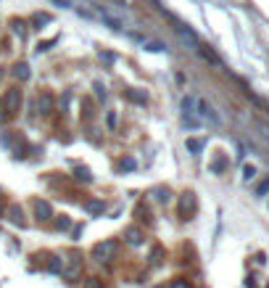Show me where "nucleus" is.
<instances>
[{
  "label": "nucleus",
  "instance_id": "1",
  "mask_svg": "<svg viewBox=\"0 0 269 288\" xmlns=\"http://www.w3.org/2000/svg\"><path fill=\"white\" fill-rule=\"evenodd\" d=\"M90 254H93V259L98 264H114L121 254V241L119 238H106L101 244H95Z\"/></svg>",
  "mask_w": 269,
  "mask_h": 288
},
{
  "label": "nucleus",
  "instance_id": "2",
  "mask_svg": "<svg viewBox=\"0 0 269 288\" xmlns=\"http://www.w3.org/2000/svg\"><path fill=\"white\" fill-rule=\"evenodd\" d=\"M82 270H84V256L82 251H77V248H69L64 251V280L66 283H77V280L82 278Z\"/></svg>",
  "mask_w": 269,
  "mask_h": 288
},
{
  "label": "nucleus",
  "instance_id": "3",
  "mask_svg": "<svg viewBox=\"0 0 269 288\" xmlns=\"http://www.w3.org/2000/svg\"><path fill=\"white\" fill-rule=\"evenodd\" d=\"M177 214H180V219H193L198 214V199L193 191H185L180 196V209H177Z\"/></svg>",
  "mask_w": 269,
  "mask_h": 288
},
{
  "label": "nucleus",
  "instance_id": "4",
  "mask_svg": "<svg viewBox=\"0 0 269 288\" xmlns=\"http://www.w3.org/2000/svg\"><path fill=\"white\" fill-rule=\"evenodd\" d=\"M32 209H35L37 222H50V219L56 217V211H53V206H50L45 199H35V201H32Z\"/></svg>",
  "mask_w": 269,
  "mask_h": 288
},
{
  "label": "nucleus",
  "instance_id": "5",
  "mask_svg": "<svg viewBox=\"0 0 269 288\" xmlns=\"http://www.w3.org/2000/svg\"><path fill=\"white\" fill-rule=\"evenodd\" d=\"M124 244L127 246H143L145 244V227L129 225L127 230H124Z\"/></svg>",
  "mask_w": 269,
  "mask_h": 288
},
{
  "label": "nucleus",
  "instance_id": "6",
  "mask_svg": "<svg viewBox=\"0 0 269 288\" xmlns=\"http://www.w3.org/2000/svg\"><path fill=\"white\" fill-rule=\"evenodd\" d=\"M45 262H42V267L50 272V275H61L64 272V254H48L45 251Z\"/></svg>",
  "mask_w": 269,
  "mask_h": 288
},
{
  "label": "nucleus",
  "instance_id": "7",
  "mask_svg": "<svg viewBox=\"0 0 269 288\" xmlns=\"http://www.w3.org/2000/svg\"><path fill=\"white\" fill-rule=\"evenodd\" d=\"M5 114H16L19 106H21V90L19 87H11L8 93H5Z\"/></svg>",
  "mask_w": 269,
  "mask_h": 288
},
{
  "label": "nucleus",
  "instance_id": "8",
  "mask_svg": "<svg viewBox=\"0 0 269 288\" xmlns=\"http://www.w3.org/2000/svg\"><path fill=\"white\" fill-rule=\"evenodd\" d=\"M82 209L87 211V214H93V217H101L106 211V201H101V199H84L82 201Z\"/></svg>",
  "mask_w": 269,
  "mask_h": 288
},
{
  "label": "nucleus",
  "instance_id": "9",
  "mask_svg": "<svg viewBox=\"0 0 269 288\" xmlns=\"http://www.w3.org/2000/svg\"><path fill=\"white\" fill-rule=\"evenodd\" d=\"M198 111H201V117H203V119H209L211 124H219V122H222V119H219V114L214 111V109H211V106L206 103V101H198Z\"/></svg>",
  "mask_w": 269,
  "mask_h": 288
},
{
  "label": "nucleus",
  "instance_id": "10",
  "mask_svg": "<svg viewBox=\"0 0 269 288\" xmlns=\"http://www.w3.org/2000/svg\"><path fill=\"white\" fill-rule=\"evenodd\" d=\"M37 111L40 114H50L53 111V95L50 93H42L40 98H37Z\"/></svg>",
  "mask_w": 269,
  "mask_h": 288
},
{
  "label": "nucleus",
  "instance_id": "11",
  "mask_svg": "<svg viewBox=\"0 0 269 288\" xmlns=\"http://www.w3.org/2000/svg\"><path fill=\"white\" fill-rule=\"evenodd\" d=\"M8 219L13 225H19V227H24L27 225V219H24V211H21V206H8Z\"/></svg>",
  "mask_w": 269,
  "mask_h": 288
},
{
  "label": "nucleus",
  "instance_id": "12",
  "mask_svg": "<svg viewBox=\"0 0 269 288\" xmlns=\"http://www.w3.org/2000/svg\"><path fill=\"white\" fill-rule=\"evenodd\" d=\"M82 288H109V283H106L103 278H98V275H90V278H84Z\"/></svg>",
  "mask_w": 269,
  "mask_h": 288
},
{
  "label": "nucleus",
  "instance_id": "13",
  "mask_svg": "<svg viewBox=\"0 0 269 288\" xmlns=\"http://www.w3.org/2000/svg\"><path fill=\"white\" fill-rule=\"evenodd\" d=\"M148 259H151V267H158V264L164 262V248H161V246H153V251H151Z\"/></svg>",
  "mask_w": 269,
  "mask_h": 288
},
{
  "label": "nucleus",
  "instance_id": "14",
  "mask_svg": "<svg viewBox=\"0 0 269 288\" xmlns=\"http://www.w3.org/2000/svg\"><path fill=\"white\" fill-rule=\"evenodd\" d=\"M135 214H137V219H140V222H145V225H151V222H153V219H151V211H148V206H143V204L135 209Z\"/></svg>",
  "mask_w": 269,
  "mask_h": 288
},
{
  "label": "nucleus",
  "instance_id": "15",
  "mask_svg": "<svg viewBox=\"0 0 269 288\" xmlns=\"http://www.w3.org/2000/svg\"><path fill=\"white\" fill-rule=\"evenodd\" d=\"M169 196H172V193H169V188H153V199H156L158 204H166Z\"/></svg>",
  "mask_w": 269,
  "mask_h": 288
},
{
  "label": "nucleus",
  "instance_id": "16",
  "mask_svg": "<svg viewBox=\"0 0 269 288\" xmlns=\"http://www.w3.org/2000/svg\"><path fill=\"white\" fill-rule=\"evenodd\" d=\"M72 227V217L69 214H61V217H56V230L61 233V230H69Z\"/></svg>",
  "mask_w": 269,
  "mask_h": 288
},
{
  "label": "nucleus",
  "instance_id": "17",
  "mask_svg": "<svg viewBox=\"0 0 269 288\" xmlns=\"http://www.w3.org/2000/svg\"><path fill=\"white\" fill-rule=\"evenodd\" d=\"M169 288H195V286H193V280H188V278H172Z\"/></svg>",
  "mask_w": 269,
  "mask_h": 288
},
{
  "label": "nucleus",
  "instance_id": "18",
  "mask_svg": "<svg viewBox=\"0 0 269 288\" xmlns=\"http://www.w3.org/2000/svg\"><path fill=\"white\" fill-rule=\"evenodd\" d=\"M253 177H256V166H253V164H245V166H243V180H245V183H251Z\"/></svg>",
  "mask_w": 269,
  "mask_h": 288
},
{
  "label": "nucleus",
  "instance_id": "19",
  "mask_svg": "<svg viewBox=\"0 0 269 288\" xmlns=\"http://www.w3.org/2000/svg\"><path fill=\"white\" fill-rule=\"evenodd\" d=\"M256 130H259V135H261V140L269 146V124H264V122H256Z\"/></svg>",
  "mask_w": 269,
  "mask_h": 288
},
{
  "label": "nucleus",
  "instance_id": "20",
  "mask_svg": "<svg viewBox=\"0 0 269 288\" xmlns=\"http://www.w3.org/2000/svg\"><path fill=\"white\" fill-rule=\"evenodd\" d=\"M13 74H16L19 80H27V77H29V69H27V64H16V66H13Z\"/></svg>",
  "mask_w": 269,
  "mask_h": 288
},
{
  "label": "nucleus",
  "instance_id": "21",
  "mask_svg": "<svg viewBox=\"0 0 269 288\" xmlns=\"http://www.w3.org/2000/svg\"><path fill=\"white\" fill-rule=\"evenodd\" d=\"M127 95L132 98V101H137V103H145V101H148V95H145V93H135V90H129Z\"/></svg>",
  "mask_w": 269,
  "mask_h": 288
},
{
  "label": "nucleus",
  "instance_id": "22",
  "mask_svg": "<svg viewBox=\"0 0 269 288\" xmlns=\"http://www.w3.org/2000/svg\"><path fill=\"white\" fill-rule=\"evenodd\" d=\"M201 148H203V143H201V140H188V151H193V154H198Z\"/></svg>",
  "mask_w": 269,
  "mask_h": 288
},
{
  "label": "nucleus",
  "instance_id": "23",
  "mask_svg": "<svg viewBox=\"0 0 269 288\" xmlns=\"http://www.w3.org/2000/svg\"><path fill=\"white\" fill-rule=\"evenodd\" d=\"M269 193V177L264 180V183H261L259 188H256V196H267Z\"/></svg>",
  "mask_w": 269,
  "mask_h": 288
},
{
  "label": "nucleus",
  "instance_id": "24",
  "mask_svg": "<svg viewBox=\"0 0 269 288\" xmlns=\"http://www.w3.org/2000/svg\"><path fill=\"white\" fill-rule=\"evenodd\" d=\"M121 169H135V162H132V159H121Z\"/></svg>",
  "mask_w": 269,
  "mask_h": 288
},
{
  "label": "nucleus",
  "instance_id": "25",
  "mask_svg": "<svg viewBox=\"0 0 269 288\" xmlns=\"http://www.w3.org/2000/svg\"><path fill=\"white\" fill-rule=\"evenodd\" d=\"M53 5H61V8H69V0H53Z\"/></svg>",
  "mask_w": 269,
  "mask_h": 288
},
{
  "label": "nucleus",
  "instance_id": "26",
  "mask_svg": "<svg viewBox=\"0 0 269 288\" xmlns=\"http://www.w3.org/2000/svg\"><path fill=\"white\" fill-rule=\"evenodd\" d=\"M114 3H119V5H127V0H114Z\"/></svg>",
  "mask_w": 269,
  "mask_h": 288
},
{
  "label": "nucleus",
  "instance_id": "27",
  "mask_svg": "<svg viewBox=\"0 0 269 288\" xmlns=\"http://www.w3.org/2000/svg\"><path fill=\"white\" fill-rule=\"evenodd\" d=\"M3 209H5V206H3V199H0V214H3Z\"/></svg>",
  "mask_w": 269,
  "mask_h": 288
}]
</instances>
